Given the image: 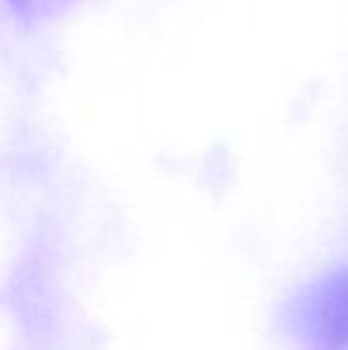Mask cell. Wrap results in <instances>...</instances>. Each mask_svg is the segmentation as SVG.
Listing matches in <instances>:
<instances>
[{"instance_id": "obj_1", "label": "cell", "mask_w": 348, "mask_h": 350, "mask_svg": "<svg viewBox=\"0 0 348 350\" xmlns=\"http://www.w3.org/2000/svg\"><path fill=\"white\" fill-rule=\"evenodd\" d=\"M306 329L317 350H348V269L334 272L312 291Z\"/></svg>"}]
</instances>
